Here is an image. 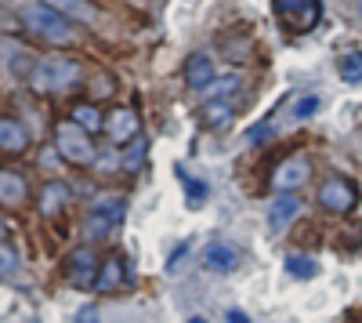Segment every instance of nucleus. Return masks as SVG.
I'll use <instances>...</instances> for the list:
<instances>
[{
  "instance_id": "1",
  "label": "nucleus",
  "mask_w": 362,
  "mask_h": 323,
  "mask_svg": "<svg viewBox=\"0 0 362 323\" xmlns=\"http://www.w3.org/2000/svg\"><path fill=\"white\" fill-rule=\"evenodd\" d=\"M22 22L33 37H40V40L54 44V47H69V44L80 40V29L66 18V11L47 8V4H29L22 11Z\"/></svg>"
},
{
  "instance_id": "28",
  "label": "nucleus",
  "mask_w": 362,
  "mask_h": 323,
  "mask_svg": "<svg viewBox=\"0 0 362 323\" xmlns=\"http://www.w3.org/2000/svg\"><path fill=\"white\" fill-rule=\"evenodd\" d=\"M225 319H228V323H250V316H247L243 309H228V312H225Z\"/></svg>"
},
{
  "instance_id": "21",
  "label": "nucleus",
  "mask_w": 362,
  "mask_h": 323,
  "mask_svg": "<svg viewBox=\"0 0 362 323\" xmlns=\"http://www.w3.org/2000/svg\"><path fill=\"white\" fill-rule=\"evenodd\" d=\"M322 109V98L319 95H300L293 106H290V116L293 120H308V116H315Z\"/></svg>"
},
{
  "instance_id": "24",
  "label": "nucleus",
  "mask_w": 362,
  "mask_h": 323,
  "mask_svg": "<svg viewBox=\"0 0 362 323\" xmlns=\"http://www.w3.org/2000/svg\"><path fill=\"white\" fill-rule=\"evenodd\" d=\"M109 218L105 215H98V211H90L87 215V237H105V232H109Z\"/></svg>"
},
{
  "instance_id": "20",
  "label": "nucleus",
  "mask_w": 362,
  "mask_h": 323,
  "mask_svg": "<svg viewBox=\"0 0 362 323\" xmlns=\"http://www.w3.org/2000/svg\"><path fill=\"white\" fill-rule=\"evenodd\" d=\"M235 87H239V76H235V73H228V76L214 80L210 87H203V95H206V102H218V98H228V95H235Z\"/></svg>"
},
{
  "instance_id": "4",
  "label": "nucleus",
  "mask_w": 362,
  "mask_h": 323,
  "mask_svg": "<svg viewBox=\"0 0 362 323\" xmlns=\"http://www.w3.org/2000/svg\"><path fill=\"white\" fill-rule=\"evenodd\" d=\"M272 11H276L279 26L286 33H312L322 18V0H272Z\"/></svg>"
},
{
  "instance_id": "12",
  "label": "nucleus",
  "mask_w": 362,
  "mask_h": 323,
  "mask_svg": "<svg viewBox=\"0 0 362 323\" xmlns=\"http://www.w3.org/2000/svg\"><path fill=\"white\" fill-rule=\"evenodd\" d=\"M66 203H69V186L66 182H47L40 189V196H37V208H40L44 218H58Z\"/></svg>"
},
{
  "instance_id": "27",
  "label": "nucleus",
  "mask_w": 362,
  "mask_h": 323,
  "mask_svg": "<svg viewBox=\"0 0 362 323\" xmlns=\"http://www.w3.org/2000/svg\"><path fill=\"white\" fill-rule=\"evenodd\" d=\"M76 323H102V312H98L95 305H83V309L76 312Z\"/></svg>"
},
{
  "instance_id": "32",
  "label": "nucleus",
  "mask_w": 362,
  "mask_h": 323,
  "mask_svg": "<svg viewBox=\"0 0 362 323\" xmlns=\"http://www.w3.org/2000/svg\"><path fill=\"white\" fill-rule=\"evenodd\" d=\"M358 8H362V0H358Z\"/></svg>"
},
{
  "instance_id": "7",
  "label": "nucleus",
  "mask_w": 362,
  "mask_h": 323,
  "mask_svg": "<svg viewBox=\"0 0 362 323\" xmlns=\"http://www.w3.org/2000/svg\"><path fill=\"white\" fill-rule=\"evenodd\" d=\"M29 203V182L15 167H0V208L4 211H22Z\"/></svg>"
},
{
  "instance_id": "6",
  "label": "nucleus",
  "mask_w": 362,
  "mask_h": 323,
  "mask_svg": "<svg viewBox=\"0 0 362 323\" xmlns=\"http://www.w3.org/2000/svg\"><path fill=\"white\" fill-rule=\"evenodd\" d=\"M308 178H312V160L308 157H286L276 171H272V189L297 193L300 186H308Z\"/></svg>"
},
{
  "instance_id": "5",
  "label": "nucleus",
  "mask_w": 362,
  "mask_h": 323,
  "mask_svg": "<svg viewBox=\"0 0 362 323\" xmlns=\"http://www.w3.org/2000/svg\"><path fill=\"white\" fill-rule=\"evenodd\" d=\"M358 203V189L351 178H326L319 186V208L329 215H348Z\"/></svg>"
},
{
  "instance_id": "18",
  "label": "nucleus",
  "mask_w": 362,
  "mask_h": 323,
  "mask_svg": "<svg viewBox=\"0 0 362 323\" xmlns=\"http://www.w3.org/2000/svg\"><path fill=\"white\" fill-rule=\"evenodd\" d=\"M228 120H232V106H225V98L203 106V124H210V128H225Z\"/></svg>"
},
{
  "instance_id": "14",
  "label": "nucleus",
  "mask_w": 362,
  "mask_h": 323,
  "mask_svg": "<svg viewBox=\"0 0 362 323\" xmlns=\"http://www.w3.org/2000/svg\"><path fill=\"white\" fill-rule=\"evenodd\" d=\"M203 261H206L210 269H218V273H232L235 261H239V254L232 251V244H210V247L203 251Z\"/></svg>"
},
{
  "instance_id": "8",
  "label": "nucleus",
  "mask_w": 362,
  "mask_h": 323,
  "mask_svg": "<svg viewBox=\"0 0 362 323\" xmlns=\"http://www.w3.org/2000/svg\"><path fill=\"white\" fill-rule=\"evenodd\" d=\"M138 113L134 109H127V106H119V109H112L109 116H105V135L116 142V145H124V142H134L138 138Z\"/></svg>"
},
{
  "instance_id": "9",
  "label": "nucleus",
  "mask_w": 362,
  "mask_h": 323,
  "mask_svg": "<svg viewBox=\"0 0 362 323\" xmlns=\"http://www.w3.org/2000/svg\"><path fill=\"white\" fill-rule=\"evenodd\" d=\"M66 273H69V283H73V287L87 290V287H95V283H98V273H102V269H98L95 254H90V251L83 247V251H76V254L69 258Z\"/></svg>"
},
{
  "instance_id": "31",
  "label": "nucleus",
  "mask_w": 362,
  "mask_h": 323,
  "mask_svg": "<svg viewBox=\"0 0 362 323\" xmlns=\"http://www.w3.org/2000/svg\"><path fill=\"white\" fill-rule=\"evenodd\" d=\"M189 323H206V319H203V316H192V319H189Z\"/></svg>"
},
{
  "instance_id": "3",
  "label": "nucleus",
  "mask_w": 362,
  "mask_h": 323,
  "mask_svg": "<svg viewBox=\"0 0 362 323\" xmlns=\"http://www.w3.org/2000/svg\"><path fill=\"white\" fill-rule=\"evenodd\" d=\"M54 145H58V157L76 164V167L95 164V157H98L95 142H90V131H83L76 120H62L54 128Z\"/></svg>"
},
{
  "instance_id": "16",
  "label": "nucleus",
  "mask_w": 362,
  "mask_h": 323,
  "mask_svg": "<svg viewBox=\"0 0 362 323\" xmlns=\"http://www.w3.org/2000/svg\"><path fill=\"white\" fill-rule=\"evenodd\" d=\"M119 283H124V261H119V258H109L105 266H102V273H98V283H95V287L102 290V295H112Z\"/></svg>"
},
{
  "instance_id": "10",
  "label": "nucleus",
  "mask_w": 362,
  "mask_h": 323,
  "mask_svg": "<svg viewBox=\"0 0 362 323\" xmlns=\"http://www.w3.org/2000/svg\"><path fill=\"white\" fill-rule=\"evenodd\" d=\"M218 80V69H214V58L210 55H203V51H196L189 62H185V84L189 87H196V91H203V87H210Z\"/></svg>"
},
{
  "instance_id": "15",
  "label": "nucleus",
  "mask_w": 362,
  "mask_h": 323,
  "mask_svg": "<svg viewBox=\"0 0 362 323\" xmlns=\"http://www.w3.org/2000/svg\"><path fill=\"white\" fill-rule=\"evenodd\" d=\"M69 120H76L83 131H90V135H98V131H105V116L90 106V102H76L73 106V113H69Z\"/></svg>"
},
{
  "instance_id": "13",
  "label": "nucleus",
  "mask_w": 362,
  "mask_h": 323,
  "mask_svg": "<svg viewBox=\"0 0 362 323\" xmlns=\"http://www.w3.org/2000/svg\"><path fill=\"white\" fill-rule=\"evenodd\" d=\"M297 211H300L297 196L293 193H279L276 200H272V208H268V225L276 229V232H283V229H290V222L297 218Z\"/></svg>"
},
{
  "instance_id": "11",
  "label": "nucleus",
  "mask_w": 362,
  "mask_h": 323,
  "mask_svg": "<svg viewBox=\"0 0 362 323\" xmlns=\"http://www.w3.org/2000/svg\"><path fill=\"white\" fill-rule=\"evenodd\" d=\"M29 149V131L15 116H0V153H25Z\"/></svg>"
},
{
  "instance_id": "17",
  "label": "nucleus",
  "mask_w": 362,
  "mask_h": 323,
  "mask_svg": "<svg viewBox=\"0 0 362 323\" xmlns=\"http://www.w3.org/2000/svg\"><path fill=\"white\" fill-rule=\"evenodd\" d=\"M174 174H177L181 182H185V196H189V203H192V208H199V203L210 196L206 182H203V178H192V174H189L185 167H174Z\"/></svg>"
},
{
  "instance_id": "30",
  "label": "nucleus",
  "mask_w": 362,
  "mask_h": 323,
  "mask_svg": "<svg viewBox=\"0 0 362 323\" xmlns=\"http://www.w3.org/2000/svg\"><path fill=\"white\" fill-rule=\"evenodd\" d=\"M4 232H8V229H4V218H0V240H4Z\"/></svg>"
},
{
  "instance_id": "25",
  "label": "nucleus",
  "mask_w": 362,
  "mask_h": 323,
  "mask_svg": "<svg viewBox=\"0 0 362 323\" xmlns=\"http://www.w3.org/2000/svg\"><path fill=\"white\" fill-rule=\"evenodd\" d=\"M11 73H15V76H29V73H33V58L22 55V51H15V55H11Z\"/></svg>"
},
{
  "instance_id": "23",
  "label": "nucleus",
  "mask_w": 362,
  "mask_h": 323,
  "mask_svg": "<svg viewBox=\"0 0 362 323\" xmlns=\"http://www.w3.org/2000/svg\"><path fill=\"white\" fill-rule=\"evenodd\" d=\"M341 76L348 84H358L362 80V51H351V55L341 58Z\"/></svg>"
},
{
  "instance_id": "26",
  "label": "nucleus",
  "mask_w": 362,
  "mask_h": 323,
  "mask_svg": "<svg viewBox=\"0 0 362 323\" xmlns=\"http://www.w3.org/2000/svg\"><path fill=\"white\" fill-rule=\"evenodd\" d=\"M15 269H18V258L8 247H0V276H11Z\"/></svg>"
},
{
  "instance_id": "29",
  "label": "nucleus",
  "mask_w": 362,
  "mask_h": 323,
  "mask_svg": "<svg viewBox=\"0 0 362 323\" xmlns=\"http://www.w3.org/2000/svg\"><path fill=\"white\" fill-rule=\"evenodd\" d=\"M141 157H145V145H138V149L131 153V160H127V171H138V164H141Z\"/></svg>"
},
{
  "instance_id": "19",
  "label": "nucleus",
  "mask_w": 362,
  "mask_h": 323,
  "mask_svg": "<svg viewBox=\"0 0 362 323\" xmlns=\"http://www.w3.org/2000/svg\"><path fill=\"white\" fill-rule=\"evenodd\" d=\"M286 273L293 276V280H312L315 273H319V266L312 258H305V254H290L286 258Z\"/></svg>"
},
{
  "instance_id": "22",
  "label": "nucleus",
  "mask_w": 362,
  "mask_h": 323,
  "mask_svg": "<svg viewBox=\"0 0 362 323\" xmlns=\"http://www.w3.org/2000/svg\"><path fill=\"white\" fill-rule=\"evenodd\" d=\"M90 211H98V215H105L112 225L124 218V200H116V196H102V200H95V208Z\"/></svg>"
},
{
  "instance_id": "2",
  "label": "nucleus",
  "mask_w": 362,
  "mask_h": 323,
  "mask_svg": "<svg viewBox=\"0 0 362 323\" xmlns=\"http://www.w3.org/2000/svg\"><path fill=\"white\" fill-rule=\"evenodd\" d=\"M83 76V66L76 62V58H62V55H54V58H44V62L33 69V87L44 95L51 91H69V87Z\"/></svg>"
}]
</instances>
